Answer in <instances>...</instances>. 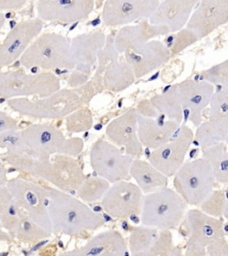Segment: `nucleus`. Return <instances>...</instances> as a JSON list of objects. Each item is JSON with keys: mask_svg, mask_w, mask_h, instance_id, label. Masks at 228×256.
I'll return each mask as SVG.
<instances>
[{"mask_svg": "<svg viewBox=\"0 0 228 256\" xmlns=\"http://www.w3.org/2000/svg\"><path fill=\"white\" fill-rule=\"evenodd\" d=\"M47 188L48 210L52 222L53 233L80 236L104 225V217L94 212L81 200L60 190L51 187Z\"/></svg>", "mask_w": 228, "mask_h": 256, "instance_id": "obj_1", "label": "nucleus"}, {"mask_svg": "<svg viewBox=\"0 0 228 256\" xmlns=\"http://www.w3.org/2000/svg\"><path fill=\"white\" fill-rule=\"evenodd\" d=\"M10 163L16 169L46 180L57 190L67 193L76 192L86 179L79 161L64 154L39 160L26 153L14 158Z\"/></svg>", "mask_w": 228, "mask_h": 256, "instance_id": "obj_2", "label": "nucleus"}, {"mask_svg": "<svg viewBox=\"0 0 228 256\" xmlns=\"http://www.w3.org/2000/svg\"><path fill=\"white\" fill-rule=\"evenodd\" d=\"M182 228L187 236V256H228L224 220L192 209L186 212Z\"/></svg>", "mask_w": 228, "mask_h": 256, "instance_id": "obj_3", "label": "nucleus"}, {"mask_svg": "<svg viewBox=\"0 0 228 256\" xmlns=\"http://www.w3.org/2000/svg\"><path fill=\"white\" fill-rule=\"evenodd\" d=\"M20 58L21 64L26 68L75 70L70 41L54 32L37 36Z\"/></svg>", "mask_w": 228, "mask_h": 256, "instance_id": "obj_4", "label": "nucleus"}, {"mask_svg": "<svg viewBox=\"0 0 228 256\" xmlns=\"http://www.w3.org/2000/svg\"><path fill=\"white\" fill-rule=\"evenodd\" d=\"M187 204L171 188L163 187L143 198L141 222L160 230H172L183 220Z\"/></svg>", "mask_w": 228, "mask_h": 256, "instance_id": "obj_5", "label": "nucleus"}, {"mask_svg": "<svg viewBox=\"0 0 228 256\" xmlns=\"http://www.w3.org/2000/svg\"><path fill=\"white\" fill-rule=\"evenodd\" d=\"M21 134L29 154L36 160H48L56 154L76 156L84 147L81 138H66L58 128L49 124H32Z\"/></svg>", "mask_w": 228, "mask_h": 256, "instance_id": "obj_6", "label": "nucleus"}, {"mask_svg": "<svg viewBox=\"0 0 228 256\" xmlns=\"http://www.w3.org/2000/svg\"><path fill=\"white\" fill-rule=\"evenodd\" d=\"M8 104L22 115L47 120L63 118L84 106L75 88L60 89L39 100H29L26 97L13 98Z\"/></svg>", "mask_w": 228, "mask_h": 256, "instance_id": "obj_7", "label": "nucleus"}, {"mask_svg": "<svg viewBox=\"0 0 228 256\" xmlns=\"http://www.w3.org/2000/svg\"><path fill=\"white\" fill-rule=\"evenodd\" d=\"M60 89V78L52 72L28 74L23 70L0 72V99L29 96L44 98Z\"/></svg>", "mask_w": 228, "mask_h": 256, "instance_id": "obj_8", "label": "nucleus"}, {"mask_svg": "<svg viewBox=\"0 0 228 256\" xmlns=\"http://www.w3.org/2000/svg\"><path fill=\"white\" fill-rule=\"evenodd\" d=\"M174 176L176 192L186 204L194 206L207 198L216 182L211 166L203 158L184 162Z\"/></svg>", "mask_w": 228, "mask_h": 256, "instance_id": "obj_9", "label": "nucleus"}, {"mask_svg": "<svg viewBox=\"0 0 228 256\" xmlns=\"http://www.w3.org/2000/svg\"><path fill=\"white\" fill-rule=\"evenodd\" d=\"M7 188L19 208L35 224L48 232H52V222L48 214V188L34 182L24 179L9 180Z\"/></svg>", "mask_w": 228, "mask_h": 256, "instance_id": "obj_10", "label": "nucleus"}, {"mask_svg": "<svg viewBox=\"0 0 228 256\" xmlns=\"http://www.w3.org/2000/svg\"><path fill=\"white\" fill-rule=\"evenodd\" d=\"M133 160L132 156L123 155L120 148L103 139L96 140L90 152L93 170L110 184L128 178Z\"/></svg>", "mask_w": 228, "mask_h": 256, "instance_id": "obj_11", "label": "nucleus"}, {"mask_svg": "<svg viewBox=\"0 0 228 256\" xmlns=\"http://www.w3.org/2000/svg\"><path fill=\"white\" fill-rule=\"evenodd\" d=\"M176 134L168 142L155 148L148 156L149 163L168 178L174 176L184 164L193 140L192 129L185 124L178 128Z\"/></svg>", "mask_w": 228, "mask_h": 256, "instance_id": "obj_12", "label": "nucleus"}, {"mask_svg": "<svg viewBox=\"0 0 228 256\" xmlns=\"http://www.w3.org/2000/svg\"><path fill=\"white\" fill-rule=\"evenodd\" d=\"M143 198V192L137 185L120 180L109 187L101 203L108 216L124 220L140 214Z\"/></svg>", "mask_w": 228, "mask_h": 256, "instance_id": "obj_13", "label": "nucleus"}, {"mask_svg": "<svg viewBox=\"0 0 228 256\" xmlns=\"http://www.w3.org/2000/svg\"><path fill=\"white\" fill-rule=\"evenodd\" d=\"M129 249L133 256H180L179 248L173 244V236L169 230L140 226L131 230Z\"/></svg>", "mask_w": 228, "mask_h": 256, "instance_id": "obj_14", "label": "nucleus"}, {"mask_svg": "<svg viewBox=\"0 0 228 256\" xmlns=\"http://www.w3.org/2000/svg\"><path fill=\"white\" fill-rule=\"evenodd\" d=\"M160 0H106L102 20L107 27H118L136 20L149 19Z\"/></svg>", "mask_w": 228, "mask_h": 256, "instance_id": "obj_15", "label": "nucleus"}, {"mask_svg": "<svg viewBox=\"0 0 228 256\" xmlns=\"http://www.w3.org/2000/svg\"><path fill=\"white\" fill-rule=\"evenodd\" d=\"M95 8V0H38V17L43 22L74 24L88 18Z\"/></svg>", "mask_w": 228, "mask_h": 256, "instance_id": "obj_16", "label": "nucleus"}, {"mask_svg": "<svg viewBox=\"0 0 228 256\" xmlns=\"http://www.w3.org/2000/svg\"><path fill=\"white\" fill-rule=\"evenodd\" d=\"M44 22L39 18L21 22L9 32L0 46V67L15 62L32 41L40 36Z\"/></svg>", "mask_w": 228, "mask_h": 256, "instance_id": "obj_17", "label": "nucleus"}, {"mask_svg": "<svg viewBox=\"0 0 228 256\" xmlns=\"http://www.w3.org/2000/svg\"><path fill=\"white\" fill-rule=\"evenodd\" d=\"M189 18L186 28L196 34L199 40L210 35L228 22V0H200Z\"/></svg>", "mask_w": 228, "mask_h": 256, "instance_id": "obj_18", "label": "nucleus"}, {"mask_svg": "<svg viewBox=\"0 0 228 256\" xmlns=\"http://www.w3.org/2000/svg\"><path fill=\"white\" fill-rule=\"evenodd\" d=\"M125 60L132 68L136 80L148 75L170 59V52L165 43L150 40L131 51L125 52Z\"/></svg>", "mask_w": 228, "mask_h": 256, "instance_id": "obj_19", "label": "nucleus"}, {"mask_svg": "<svg viewBox=\"0 0 228 256\" xmlns=\"http://www.w3.org/2000/svg\"><path fill=\"white\" fill-rule=\"evenodd\" d=\"M109 140L126 150L127 155L137 158L143 152V145L137 136V112L130 108L121 116L110 122L106 126Z\"/></svg>", "mask_w": 228, "mask_h": 256, "instance_id": "obj_20", "label": "nucleus"}, {"mask_svg": "<svg viewBox=\"0 0 228 256\" xmlns=\"http://www.w3.org/2000/svg\"><path fill=\"white\" fill-rule=\"evenodd\" d=\"M177 84L183 108L190 113V120L195 126L201 123V115L215 92L214 86L205 80H185Z\"/></svg>", "mask_w": 228, "mask_h": 256, "instance_id": "obj_21", "label": "nucleus"}, {"mask_svg": "<svg viewBox=\"0 0 228 256\" xmlns=\"http://www.w3.org/2000/svg\"><path fill=\"white\" fill-rule=\"evenodd\" d=\"M106 36L101 30L87 32L72 38L71 44L75 70L88 75L97 62V54L104 48Z\"/></svg>", "mask_w": 228, "mask_h": 256, "instance_id": "obj_22", "label": "nucleus"}, {"mask_svg": "<svg viewBox=\"0 0 228 256\" xmlns=\"http://www.w3.org/2000/svg\"><path fill=\"white\" fill-rule=\"evenodd\" d=\"M169 32L166 25L151 24L148 19L143 20L136 25H128L120 28L113 38L114 46L120 54L131 51L134 48L158 36H166Z\"/></svg>", "mask_w": 228, "mask_h": 256, "instance_id": "obj_23", "label": "nucleus"}, {"mask_svg": "<svg viewBox=\"0 0 228 256\" xmlns=\"http://www.w3.org/2000/svg\"><path fill=\"white\" fill-rule=\"evenodd\" d=\"M199 2L200 0H164L160 2L155 12L149 18V22L166 25L169 34L177 32L186 25Z\"/></svg>", "mask_w": 228, "mask_h": 256, "instance_id": "obj_24", "label": "nucleus"}, {"mask_svg": "<svg viewBox=\"0 0 228 256\" xmlns=\"http://www.w3.org/2000/svg\"><path fill=\"white\" fill-rule=\"evenodd\" d=\"M67 256H129L127 244L120 232L110 230L101 232L89 240L82 248L64 252Z\"/></svg>", "mask_w": 228, "mask_h": 256, "instance_id": "obj_25", "label": "nucleus"}, {"mask_svg": "<svg viewBox=\"0 0 228 256\" xmlns=\"http://www.w3.org/2000/svg\"><path fill=\"white\" fill-rule=\"evenodd\" d=\"M179 126L180 124L174 120L161 121L158 118H147L137 113V136L146 148L155 150L167 144Z\"/></svg>", "mask_w": 228, "mask_h": 256, "instance_id": "obj_26", "label": "nucleus"}, {"mask_svg": "<svg viewBox=\"0 0 228 256\" xmlns=\"http://www.w3.org/2000/svg\"><path fill=\"white\" fill-rule=\"evenodd\" d=\"M129 174L136 180V185L145 194L168 185V177L144 160H133Z\"/></svg>", "mask_w": 228, "mask_h": 256, "instance_id": "obj_27", "label": "nucleus"}, {"mask_svg": "<svg viewBox=\"0 0 228 256\" xmlns=\"http://www.w3.org/2000/svg\"><path fill=\"white\" fill-rule=\"evenodd\" d=\"M136 76L132 68L126 60L114 58L107 65L103 75L104 90L119 92L124 91L136 81Z\"/></svg>", "mask_w": 228, "mask_h": 256, "instance_id": "obj_28", "label": "nucleus"}, {"mask_svg": "<svg viewBox=\"0 0 228 256\" xmlns=\"http://www.w3.org/2000/svg\"><path fill=\"white\" fill-rule=\"evenodd\" d=\"M150 102L159 114L168 116L169 120L181 124L183 120V107L177 90V84L170 86L162 94L152 96Z\"/></svg>", "mask_w": 228, "mask_h": 256, "instance_id": "obj_29", "label": "nucleus"}, {"mask_svg": "<svg viewBox=\"0 0 228 256\" xmlns=\"http://www.w3.org/2000/svg\"><path fill=\"white\" fill-rule=\"evenodd\" d=\"M202 158L208 161L215 180L220 184L228 182V152L225 142H219L202 148Z\"/></svg>", "mask_w": 228, "mask_h": 256, "instance_id": "obj_30", "label": "nucleus"}, {"mask_svg": "<svg viewBox=\"0 0 228 256\" xmlns=\"http://www.w3.org/2000/svg\"><path fill=\"white\" fill-rule=\"evenodd\" d=\"M196 140L201 148H208L219 142H226L228 124L208 120L197 126Z\"/></svg>", "mask_w": 228, "mask_h": 256, "instance_id": "obj_31", "label": "nucleus"}, {"mask_svg": "<svg viewBox=\"0 0 228 256\" xmlns=\"http://www.w3.org/2000/svg\"><path fill=\"white\" fill-rule=\"evenodd\" d=\"M24 214L7 186H0V219L3 228L12 235Z\"/></svg>", "mask_w": 228, "mask_h": 256, "instance_id": "obj_32", "label": "nucleus"}, {"mask_svg": "<svg viewBox=\"0 0 228 256\" xmlns=\"http://www.w3.org/2000/svg\"><path fill=\"white\" fill-rule=\"evenodd\" d=\"M51 232L46 230L35 224L25 214L21 217L19 222L12 233L13 236H16L18 240L28 243H38L40 240L48 238L51 236Z\"/></svg>", "mask_w": 228, "mask_h": 256, "instance_id": "obj_33", "label": "nucleus"}, {"mask_svg": "<svg viewBox=\"0 0 228 256\" xmlns=\"http://www.w3.org/2000/svg\"><path fill=\"white\" fill-rule=\"evenodd\" d=\"M109 187L110 182L100 176L90 178L86 177L83 182L77 190V195L84 202L95 203L102 200Z\"/></svg>", "mask_w": 228, "mask_h": 256, "instance_id": "obj_34", "label": "nucleus"}, {"mask_svg": "<svg viewBox=\"0 0 228 256\" xmlns=\"http://www.w3.org/2000/svg\"><path fill=\"white\" fill-rule=\"evenodd\" d=\"M202 212L219 219H227L228 200L226 190H213L199 206Z\"/></svg>", "mask_w": 228, "mask_h": 256, "instance_id": "obj_35", "label": "nucleus"}, {"mask_svg": "<svg viewBox=\"0 0 228 256\" xmlns=\"http://www.w3.org/2000/svg\"><path fill=\"white\" fill-rule=\"evenodd\" d=\"M94 124L92 112L88 108H81L66 116V128L72 134L87 132Z\"/></svg>", "mask_w": 228, "mask_h": 256, "instance_id": "obj_36", "label": "nucleus"}, {"mask_svg": "<svg viewBox=\"0 0 228 256\" xmlns=\"http://www.w3.org/2000/svg\"><path fill=\"white\" fill-rule=\"evenodd\" d=\"M209 120L228 124V88L214 92L209 104Z\"/></svg>", "mask_w": 228, "mask_h": 256, "instance_id": "obj_37", "label": "nucleus"}, {"mask_svg": "<svg viewBox=\"0 0 228 256\" xmlns=\"http://www.w3.org/2000/svg\"><path fill=\"white\" fill-rule=\"evenodd\" d=\"M0 148H7L8 154L28 153L22 134L16 129L0 132Z\"/></svg>", "mask_w": 228, "mask_h": 256, "instance_id": "obj_38", "label": "nucleus"}, {"mask_svg": "<svg viewBox=\"0 0 228 256\" xmlns=\"http://www.w3.org/2000/svg\"><path fill=\"white\" fill-rule=\"evenodd\" d=\"M197 41H199V38L194 32L189 28H183L177 32L176 35L172 36V40L170 42L171 44L166 46L169 49L170 56H175L184 51L185 48L196 43Z\"/></svg>", "mask_w": 228, "mask_h": 256, "instance_id": "obj_39", "label": "nucleus"}, {"mask_svg": "<svg viewBox=\"0 0 228 256\" xmlns=\"http://www.w3.org/2000/svg\"><path fill=\"white\" fill-rule=\"evenodd\" d=\"M201 80H205L213 86L228 88V60L216 64L200 73Z\"/></svg>", "mask_w": 228, "mask_h": 256, "instance_id": "obj_40", "label": "nucleus"}, {"mask_svg": "<svg viewBox=\"0 0 228 256\" xmlns=\"http://www.w3.org/2000/svg\"><path fill=\"white\" fill-rule=\"evenodd\" d=\"M136 110L138 114H140L142 116H147V118H156L160 115L149 100H141Z\"/></svg>", "mask_w": 228, "mask_h": 256, "instance_id": "obj_41", "label": "nucleus"}, {"mask_svg": "<svg viewBox=\"0 0 228 256\" xmlns=\"http://www.w3.org/2000/svg\"><path fill=\"white\" fill-rule=\"evenodd\" d=\"M88 80H89L88 75H86L82 72L74 70V72H72L69 76L67 83H68L69 86L73 89V88H80L82 84L87 83Z\"/></svg>", "mask_w": 228, "mask_h": 256, "instance_id": "obj_42", "label": "nucleus"}, {"mask_svg": "<svg viewBox=\"0 0 228 256\" xmlns=\"http://www.w3.org/2000/svg\"><path fill=\"white\" fill-rule=\"evenodd\" d=\"M29 0H0V12L16 11L24 8Z\"/></svg>", "mask_w": 228, "mask_h": 256, "instance_id": "obj_43", "label": "nucleus"}, {"mask_svg": "<svg viewBox=\"0 0 228 256\" xmlns=\"http://www.w3.org/2000/svg\"><path fill=\"white\" fill-rule=\"evenodd\" d=\"M17 123L12 116L0 110V132L10 129H16Z\"/></svg>", "mask_w": 228, "mask_h": 256, "instance_id": "obj_44", "label": "nucleus"}, {"mask_svg": "<svg viewBox=\"0 0 228 256\" xmlns=\"http://www.w3.org/2000/svg\"><path fill=\"white\" fill-rule=\"evenodd\" d=\"M6 182H7V176H6L5 166L0 160V186H3Z\"/></svg>", "mask_w": 228, "mask_h": 256, "instance_id": "obj_45", "label": "nucleus"}, {"mask_svg": "<svg viewBox=\"0 0 228 256\" xmlns=\"http://www.w3.org/2000/svg\"><path fill=\"white\" fill-rule=\"evenodd\" d=\"M3 226H2V224H1V219H0V238H2V240H8V234L6 233V232H3Z\"/></svg>", "mask_w": 228, "mask_h": 256, "instance_id": "obj_46", "label": "nucleus"}, {"mask_svg": "<svg viewBox=\"0 0 228 256\" xmlns=\"http://www.w3.org/2000/svg\"><path fill=\"white\" fill-rule=\"evenodd\" d=\"M5 22H6L5 16L3 14H1V12H0V30H1V28L4 26Z\"/></svg>", "mask_w": 228, "mask_h": 256, "instance_id": "obj_47", "label": "nucleus"}]
</instances>
